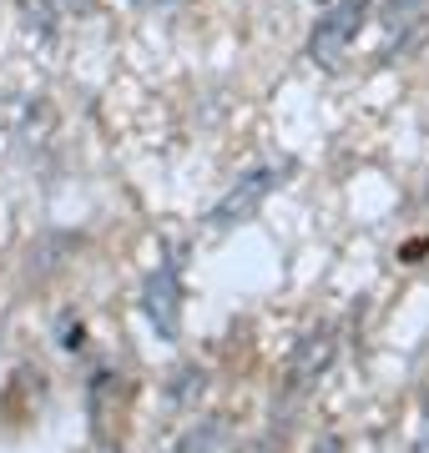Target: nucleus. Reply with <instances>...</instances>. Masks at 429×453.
Masks as SVG:
<instances>
[{
    "label": "nucleus",
    "mask_w": 429,
    "mask_h": 453,
    "mask_svg": "<svg viewBox=\"0 0 429 453\" xmlns=\"http://www.w3.org/2000/svg\"><path fill=\"white\" fill-rule=\"evenodd\" d=\"M20 5V20H26V31H35L41 41L56 35V5L51 0H16Z\"/></svg>",
    "instance_id": "nucleus-7"
},
{
    "label": "nucleus",
    "mask_w": 429,
    "mask_h": 453,
    "mask_svg": "<svg viewBox=\"0 0 429 453\" xmlns=\"http://www.w3.org/2000/svg\"><path fill=\"white\" fill-rule=\"evenodd\" d=\"M314 453H344V438H339V434H324V438L314 443Z\"/></svg>",
    "instance_id": "nucleus-10"
},
{
    "label": "nucleus",
    "mask_w": 429,
    "mask_h": 453,
    "mask_svg": "<svg viewBox=\"0 0 429 453\" xmlns=\"http://www.w3.org/2000/svg\"><path fill=\"white\" fill-rule=\"evenodd\" d=\"M374 16V0H333L329 11L318 16L314 35H308V61L314 65H333L354 41H359L363 20Z\"/></svg>",
    "instance_id": "nucleus-2"
},
{
    "label": "nucleus",
    "mask_w": 429,
    "mask_h": 453,
    "mask_svg": "<svg viewBox=\"0 0 429 453\" xmlns=\"http://www.w3.org/2000/svg\"><path fill=\"white\" fill-rule=\"evenodd\" d=\"M410 453H429V393L419 398V428H414V443Z\"/></svg>",
    "instance_id": "nucleus-9"
},
{
    "label": "nucleus",
    "mask_w": 429,
    "mask_h": 453,
    "mask_svg": "<svg viewBox=\"0 0 429 453\" xmlns=\"http://www.w3.org/2000/svg\"><path fill=\"white\" fill-rule=\"evenodd\" d=\"M61 333H66V338H61V348H82V323L71 327V318H66V323H61Z\"/></svg>",
    "instance_id": "nucleus-11"
},
{
    "label": "nucleus",
    "mask_w": 429,
    "mask_h": 453,
    "mask_svg": "<svg viewBox=\"0 0 429 453\" xmlns=\"http://www.w3.org/2000/svg\"><path fill=\"white\" fill-rule=\"evenodd\" d=\"M142 312L157 327V338H177L182 333V252H167V262L147 277L142 288Z\"/></svg>",
    "instance_id": "nucleus-3"
},
{
    "label": "nucleus",
    "mask_w": 429,
    "mask_h": 453,
    "mask_svg": "<svg viewBox=\"0 0 429 453\" xmlns=\"http://www.w3.org/2000/svg\"><path fill=\"white\" fill-rule=\"evenodd\" d=\"M106 453H121V449H106Z\"/></svg>",
    "instance_id": "nucleus-12"
},
{
    "label": "nucleus",
    "mask_w": 429,
    "mask_h": 453,
    "mask_svg": "<svg viewBox=\"0 0 429 453\" xmlns=\"http://www.w3.org/2000/svg\"><path fill=\"white\" fill-rule=\"evenodd\" d=\"M207 393V368L202 363H177L167 378V398L177 408H198V398Z\"/></svg>",
    "instance_id": "nucleus-5"
},
{
    "label": "nucleus",
    "mask_w": 429,
    "mask_h": 453,
    "mask_svg": "<svg viewBox=\"0 0 429 453\" xmlns=\"http://www.w3.org/2000/svg\"><path fill=\"white\" fill-rule=\"evenodd\" d=\"M228 418H202L198 428H187L177 438V449L172 453H228Z\"/></svg>",
    "instance_id": "nucleus-6"
},
{
    "label": "nucleus",
    "mask_w": 429,
    "mask_h": 453,
    "mask_svg": "<svg viewBox=\"0 0 429 453\" xmlns=\"http://www.w3.org/2000/svg\"><path fill=\"white\" fill-rule=\"evenodd\" d=\"M333 357H339V333H333L329 323L308 327V333L293 342V353H288V388L303 393L308 383H318V378L333 368Z\"/></svg>",
    "instance_id": "nucleus-4"
},
{
    "label": "nucleus",
    "mask_w": 429,
    "mask_h": 453,
    "mask_svg": "<svg viewBox=\"0 0 429 453\" xmlns=\"http://www.w3.org/2000/svg\"><path fill=\"white\" fill-rule=\"evenodd\" d=\"M425 5L429 0H389V5H384V31H404V26H419V20H425Z\"/></svg>",
    "instance_id": "nucleus-8"
},
{
    "label": "nucleus",
    "mask_w": 429,
    "mask_h": 453,
    "mask_svg": "<svg viewBox=\"0 0 429 453\" xmlns=\"http://www.w3.org/2000/svg\"><path fill=\"white\" fill-rule=\"evenodd\" d=\"M293 162H268V166H253L243 177L232 181L228 192L217 196L213 207H207V226H238V222H253L258 207H263L268 196L278 192L283 181H288Z\"/></svg>",
    "instance_id": "nucleus-1"
}]
</instances>
